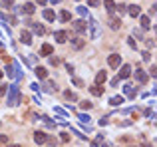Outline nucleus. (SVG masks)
<instances>
[{
    "mask_svg": "<svg viewBox=\"0 0 157 147\" xmlns=\"http://www.w3.org/2000/svg\"><path fill=\"white\" fill-rule=\"evenodd\" d=\"M20 103V90H18V86L16 84H12L10 88H8V105H18Z\"/></svg>",
    "mask_w": 157,
    "mask_h": 147,
    "instance_id": "f257e3e1",
    "label": "nucleus"
},
{
    "mask_svg": "<svg viewBox=\"0 0 157 147\" xmlns=\"http://www.w3.org/2000/svg\"><path fill=\"white\" fill-rule=\"evenodd\" d=\"M101 36V28H100V24L96 22V20H91L90 22V38L91 40H98Z\"/></svg>",
    "mask_w": 157,
    "mask_h": 147,
    "instance_id": "f03ea898",
    "label": "nucleus"
},
{
    "mask_svg": "<svg viewBox=\"0 0 157 147\" xmlns=\"http://www.w3.org/2000/svg\"><path fill=\"white\" fill-rule=\"evenodd\" d=\"M107 64H110V68H119V64H121V56H119V54H112V56L107 58Z\"/></svg>",
    "mask_w": 157,
    "mask_h": 147,
    "instance_id": "7ed1b4c3",
    "label": "nucleus"
},
{
    "mask_svg": "<svg viewBox=\"0 0 157 147\" xmlns=\"http://www.w3.org/2000/svg\"><path fill=\"white\" fill-rule=\"evenodd\" d=\"M129 76H131V66L124 64V66H121V70H119V76H117V78H119V79H127Z\"/></svg>",
    "mask_w": 157,
    "mask_h": 147,
    "instance_id": "20e7f679",
    "label": "nucleus"
},
{
    "mask_svg": "<svg viewBox=\"0 0 157 147\" xmlns=\"http://www.w3.org/2000/svg\"><path fill=\"white\" fill-rule=\"evenodd\" d=\"M72 24H74V30L80 32V34H84V32L88 30V24L84 22V20H76V22H72Z\"/></svg>",
    "mask_w": 157,
    "mask_h": 147,
    "instance_id": "39448f33",
    "label": "nucleus"
},
{
    "mask_svg": "<svg viewBox=\"0 0 157 147\" xmlns=\"http://www.w3.org/2000/svg\"><path fill=\"white\" fill-rule=\"evenodd\" d=\"M124 93L127 95V98H131V100L137 95V91H135V88L131 86V84H125V86H124Z\"/></svg>",
    "mask_w": 157,
    "mask_h": 147,
    "instance_id": "423d86ee",
    "label": "nucleus"
},
{
    "mask_svg": "<svg viewBox=\"0 0 157 147\" xmlns=\"http://www.w3.org/2000/svg\"><path fill=\"white\" fill-rule=\"evenodd\" d=\"M135 79H137L139 84H145V82H147V74L141 68H137V70H135Z\"/></svg>",
    "mask_w": 157,
    "mask_h": 147,
    "instance_id": "0eeeda50",
    "label": "nucleus"
},
{
    "mask_svg": "<svg viewBox=\"0 0 157 147\" xmlns=\"http://www.w3.org/2000/svg\"><path fill=\"white\" fill-rule=\"evenodd\" d=\"M34 141L42 145V143H46V141H48V135H46L44 131H36V133H34Z\"/></svg>",
    "mask_w": 157,
    "mask_h": 147,
    "instance_id": "6e6552de",
    "label": "nucleus"
},
{
    "mask_svg": "<svg viewBox=\"0 0 157 147\" xmlns=\"http://www.w3.org/2000/svg\"><path fill=\"white\" fill-rule=\"evenodd\" d=\"M54 38H56L58 44H64V42L68 40V32H64V30H58L56 34H54Z\"/></svg>",
    "mask_w": 157,
    "mask_h": 147,
    "instance_id": "1a4fd4ad",
    "label": "nucleus"
},
{
    "mask_svg": "<svg viewBox=\"0 0 157 147\" xmlns=\"http://www.w3.org/2000/svg\"><path fill=\"white\" fill-rule=\"evenodd\" d=\"M20 42L26 44V46L32 44V36H30V32H22V34H20Z\"/></svg>",
    "mask_w": 157,
    "mask_h": 147,
    "instance_id": "9d476101",
    "label": "nucleus"
},
{
    "mask_svg": "<svg viewBox=\"0 0 157 147\" xmlns=\"http://www.w3.org/2000/svg\"><path fill=\"white\" fill-rule=\"evenodd\" d=\"M52 52H54V48H52L50 44H44L42 50H40V56H52Z\"/></svg>",
    "mask_w": 157,
    "mask_h": 147,
    "instance_id": "9b49d317",
    "label": "nucleus"
},
{
    "mask_svg": "<svg viewBox=\"0 0 157 147\" xmlns=\"http://www.w3.org/2000/svg\"><path fill=\"white\" fill-rule=\"evenodd\" d=\"M124 102H125L124 95H113L112 100H110V105H121Z\"/></svg>",
    "mask_w": 157,
    "mask_h": 147,
    "instance_id": "f8f14e48",
    "label": "nucleus"
},
{
    "mask_svg": "<svg viewBox=\"0 0 157 147\" xmlns=\"http://www.w3.org/2000/svg\"><path fill=\"white\" fill-rule=\"evenodd\" d=\"M90 91H91V93H94V95H98V98H100V95H103V88H101L100 84H96V86H91V88H90Z\"/></svg>",
    "mask_w": 157,
    "mask_h": 147,
    "instance_id": "ddd939ff",
    "label": "nucleus"
},
{
    "mask_svg": "<svg viewBox=\"0 0 157 147\" xmlns=\"http://www.w3.org/2000/svg\"><path fill=\"white\" fill-rule=\"evenodd\" d=\"M127 12H129V16H133V18H135V16H139V14H141V8L133 4V6H127Z\"/></svg>",
    "mask_w": 157,
    "mask_h": 147,
    "instance_id": "4468645a",
    "label": "nucleus"
},
{
    "mask_svg": "<svg viewBox=\"0 0 157 147\" xmlns=\"http://www.w3.org/2000/svg\"><path fill=\"white\" fill-rule=\"evenodd\" d=\"M12 68H14V74H16V79H20L24 76V72H22V68H20V64H18V62H14V64H12Z\"/></svg>",
    "mask_w": 157,
    "mask_h": 147,
    "instance_id": "2eb2a0df",
    "label": "nucleus"
},
{
    "mask_svg": "<svg viewBox=\"0 0 157 147\" xmlns=\"http://www.w3.org/2000/svg\"><path fill=\"white\" fill-rule=\"evenodd\" d=\"M103 6H105V10L110 14H113V10H115V2L113 0H103Z\"/></svg>",
    "mask_w": 157,
    "mask_h": 147,
    "instance_id": "dca6fc26",
    "label": "nucleus"
},
{
    "mask_svg": "<svg viewBox=\"0 0 157 147\" xmlns=\"http://www.w3.org/2000/svg\"><path fill=\"white\" fill-rule=\"evenodd\" d=\"M105 79H107V74L105 72H98V76H96V84H105Z\"/></svg>",
    "mask_w": 157,
    "mask_h": 147,
    "instance_id": "f3484780",
    "label": "nucleus"
},
{
    "mask_svg": "<svg viewBox=\"0 0 157 147\" xmlns=\"http://www.w3.org/2000/svg\"><path fill=\"white\" fill-rule=\"evenodd\" d=\"M54 88H56V84H54L52 79H48V82L44 84V91H46V93H52V91H54Z\"/></svg>",
    "mask_w": 157,
    "mask_h": 147,
    "instance_id": "a211bd4d",
    "label": "nucleus"
},
{
    "mask_svg": "<svg viewBox=\"0 0 157 147\" xmlns=\"http://www.w3.org/2000/svg\"><path fill=\"white\" fill-rule=\"evenodd\" d=\"M36 76H38L40 79H46L48 78V70L46 68H36Z\"/></svg>",
    "mask_w": 157,
    "mask_h": 147,
    "instance_id": "6ab92c4d",
    "label": "nucleus"
},
{
    "mask_svg": "<svg viewBox=\"0 0 157 147\" xmlns=\"http://www.w3.org/2000/svg\"><path fill=\"white\" fill-rule=\"evenodd\" d=\"M60 20H62V22H70V20H72V14L68 10H62L60 12Z\"/></svg>",
    "mask_w": 157,
    "mask_h": 147,
    "instance_id": "aec40b11",
    "label": "nucleus"
},
{
    "mask_svg": "<svg viewBox=\"0 0 157 147\" xmlns=\"http://www.w3.org/2000/svg\"><path fill=\"white\" fill-rule=\"evenodd\" d=\"M78 119H80L84 125H90V119H91V117H90V115H86V113H78Z\"/></svg>",
    "mask_w": 157,
    "mask_h": 147,
    "instance_id": "412c9836",
    "label": "nucleus"
},
{
    "mask_svg": "<svg viewBox=\"0 0 157 147\" xmlns=\"http://www.w3.org/2000/svg\"><path fill=\"white\" fill-rule=\"evenodd\" d=\"M151 26V20H149V16H141V28L143 30H147Z\"/></svg>",
    "mask_w": 157,
    "mask_h": 147,
    "instance_id": "4be33fe9",
    "label": "nucleus"
},
{
    "mask_svg": "<svg viewBox=\"0 0 157 147\" xmlns=\"http://www.w3.org/2000/svg\"><path fill=\"white\" fill-rule=\"evenodd\" d=\"M72 46H74L76 50H80V48H84V40H82V38H74V40H72Z\"/></svg>",
    "mask_w": 157,
    "mask_h": 147,
    "instance_id": "5701e85b",
    "label": "nucleus"
},
{
    "mask_svg": "<svg viewBox=\"0 0 157 147\" xmlns=\"http://www.w3.org/2000/svg\"><path fill=\"white\" fill-rule=\"evenodd\" d=\"M32 30L36 32V34H40V36H44V26H40V24H32Z\"/></svg>",
    "mask_w": 157,
    "mask_h": 147,
    "instance_id": "b1692460",
    "label": "nucleus"
},
{
    "mask_svg": "<svg viewBox=\"0 0 157 147\" xmlns=\"http://www.w3.org/2000/svg\"><path fill=\"white\" fill-rule=\"evenodd\" d=\"M44 18L48 20V22H52V20L56 18V14H54V10H44Z\"/></svg>",
    "mask_w": 157,
    "mask_h": 147,
    "instance_id": "393cba45",
    "label": "nucleus"
},
{
    "mask_svg": "<svg viewBox=\"0 0 157 147\" xmlns=\"http://www.w3.org/2000/svg\"><path fill=\"white\" fill-rule=\"evenodd\" d=\"M110 26H112L113 30H117V28L121 26V20H117V18H112V22H110Z\"/></svg>",
    "mask_w": 157,
    "mask_h": 147,
    "instance_id": "a878e982",
    "label": "nucleus"
},
{
    "mask_svg": "<svg viewBox=\"0 0 157 147\" xmlns=\"http://www.w3.org/2000/svg\"><path fill=\"white\" fill-rule=\"evenodd\" d=\"M6 74H8L10 79H16V74H14V68H12V66H6Z\"/></svg>",
    "mask_w": 157,
    "mask_h": 147,
    "instance_id": "bb28decb",
    "label": "nucleus"
},
{
    "mask_svg": "<svg viewBox=\"0 0 157 147\" xmlns=\"http://www.w3.org/2000/svg\"><path fill=\"white\" fill-rule=\"evenodd\" d=\"M34 10H36V8H34V4H30V2L24 6V12H26V14H34Z\"/></svg>",
    "mask_w": 157,
    "mask_h": 147,
    "instance_id": "cd10ccee",
    "label": "nucleus"
},
{
    "mask_svg": "<svg viewBox=\"0 0 157 147\" xmlns=\"http://www.w3.org/2000/svg\"><path fill=\"white\" fill-rule=\"evenodd\" d=\"M64 95H66V100H70V102H76V100H78V95H76V93H72V91H66Z\"/></svg>",
    "mask_w": 157,
    "mask_h": 147,
    "instance_id": "c85d7f7f",
    "label": "nucleus"
},
{
    "mask_svg": "<svg viewBox=\"0 0 157 147\" xmlns=\"http://www.w3.org/2000/svg\"><path fill=\"white\" fill-rule=\"evenodd\" d=\"M78 12H80V16H84V18H88V10H86L84 6H78Z\"/></svg>",
    "mask_w": 157,
    "mask_h": 147,
    "instance_id": "c756f323",
    "label": "nucleus"
},
{
    "mask_svg": "<svg viewBox=\"0 0 157 147\" xmlns=\"http://www.w3.org/2000/svg\"><path fill=\"white\" fill-rule=\"evenodd\" d=\"M115 8H117L119 14H125V12H127V6H125V4H119V6H115Z\"/></svg>",
    "mask_w": 157,
    "mask_h": 147,
    "instance_id": "7c9ffc66",
    "label": "nucleus"
},
{
    "mask_svg": "<svg viewBox=\"0 0 157 147\" xmlns=\"http://www.w3.org/2000/svg\"><path fill=\"white\" fill-rule=\"evenodd\" d=\"M50 64H52V66H58V64H60V58H50Z\"/></svg>",
    "mask_w": 157,
    "mask_h": 147,
    "instance_id": "2f4dec72",
    "label": "nucleus"
},
{
    "mask_svg": "<svg viewBox=\"0 0 157 147\" xmlns=\"http://www.w3.org/2000/svg\"><path fill=\"white\" fill-rule=\"evenodd\" d=\"M2 6H4V8H10V6H12V0H2Z\"/></svg>",
    "mask_w": 157,
    "mask_h": 147,
    "instance_id": "473e14b6",
    "label": "nucleus"
},
{
    "mask_svg": "<svg viewBox=\"0 0 157 147\" xmlns=\"http://www.w3.org/2000/svg\"><path fill=\"white\" fill-rule=\"evenodd\" d=\"M72 82H74L76 86H84V82H82V79H80V78H72Z\"/></svg>",
    "mask_w": 157,
    "mask_h": 147,
    "instance_id": "72a5a7b5",
    "label": "nucleus"
},
{
    "mask_svg": "<svg viewBox=\"0 0 157 147\" xmlns=\"http://www.w3.org/2000/svg\"><path fill=\"white\" fill-rule=\"evenodd\" d=\"M54 111L60 113V115H66V109H62V107H54Z\"/></svg>",
    "mask_w": 157,
    "mask_h": 147,
    "instance_id": "f704fd0d",
    "label": "nucleus"
},
{
    "mask_svg": "<svg viewBox=\"0 0 157 147\" xmlns=\"http://www.w3.org/2000/svg\"><path fill=\"white\" fill-rule=\"evenodd\" d=\"M82 107H84V109H90L91 103H90V102H82Z\"/></svg>",
    "mask_w": 157,
    "mask_h": 147,
    "instance_id": "c9c22d12",
    "label": "nucleus"
},
{
    "mask_svg": "<svg viewBox=\"0 0 157 147\" xmlns=\"http://www.w3.org/2000/svg\"><path fill=\"white\" fill-rule=\"evenodd\" d=\"M141 56H143V60H145V62H149V60H151V56H149V52H143Z\"/></svg>",
    "mask_w": 157,
    "mask_h": 147,
    "instance_id": "e433bc0d",
    "label": "nucleus"
},
{
    "mask_svg": "<svg viewBox=\"0 0 157 147\" xmlns=\"http://www.w3.org/2000/svg\"><path fill=\"white\" fill-rule=\"evenodd\" d=\"M88 4H90V6H98V4H100V0H88Z\"/></svg>",
    "mask_w": 157,
    "mask_h": 147,
    "instance_id": "4c0bfd02",
    "label": "nucleus"
},
{
    "mask_svg": "<svg viewBox=\"0 0 157 147\" xmlns=\"http://www.w3.org/2000/svg\"><path fill=\"white\" fill-rule=\"evenodd\" d=\"M105 123H107V117H101V119H100V125H101V127H103V125H105Z\"/></svg>",
    "mask_w": 157,
    "mask_h": 147,
    "instance_id": "58836bf2",
    "label": "nucleus"
},
{
    "mask_svg": "<svg viewBox=\"0 0 157 147\" xmlns=\"http://www.w3.org/2000/svg\"><path fill=\"white\" fill-rule=\"evenodd\" d=\"M66 70L70 72V74H72V72H74V66H72V64H66Z\"/></svg>",
    "mask_w": 157,
    "mask_h": 147,
    "instance_id": "ea45409f",
    "label": "nucleus"
},
{
    "mask_svg": "<svg viewBox=\"0 0 157 147\" xmlns=\"http://www.w3.org/2000/svg\"><path fill=\"white\" fill-rule=\"evenodd\" d=\"M133 36H137V38H141L143 34H141V30H133Z\"/></svg>",
    "mask_w": 157,
    "mask_h": 147,
    "instance_id": "a19ab883",
    "label": "nucleus"
},
{
    "mask_svg": "<svg viewBox=\"0 0 157 147\" xmlns=\"http://www.w3.org/2000/svg\"><path fill=\"white\" fill-rule=\"evenodd\" d=\"M6 141H8V137H6V135H0V143H6Z\"/></svg>",
    "mask_w": 157,
    "mask_h": 147,
    "instance_id": "79ce46f5",
    "label": "nucleus"
},
{
    "mask_svg": "<svg viewBox=\"0 0 157 147\" xmlns=\"http://www.w3.org/2000/svg\"><path fill=\"white\" fill-rule=\"evenodd\" d=\"M6 93V86H0V95H4Z\"/></svg>",
    "mask_w": 157,
    "mask_h": 147,
    "instance_id": "37998d69",
    "label": "nucleus"
},
{
    "mask_svg": "<svg viewBox=\"0 0 157 147\" xmlns=\"http://www.w3.org/2000/svg\"><path fill=\"white\" fill-rule=\"evenodd\" d=\"M91 147H100V143H98V141H94V143H91Z\"/></svg>",
    "mask_w": 157,
    "mask_h": 147,
    "instance_id": "c03bdc74",
    "label": "nucleus"
},
{
    "mask_svg": "<svg viewBox=\"0 0 157 147\" xmlns=\"http://www.w3.org/2000/svg\"><path fill=\"white\" fill-rule=\"evenodd\" d=\"M141 147H151V145H149V143H147V141H143V145H141Z\"/></svg>",
    "mask_w": 157,
    "mask_h": 147,
    "instance_id": "a18cd8bd",
    "label": "nucleus"
},
{
    "mask_svg": "<svg viewBox=\"0 0 157 147\" xmlns=\"http://www.w3.org/2000/svg\"><path fill=\"white\" fill-rule=\"evenodd\" d=\"M46 2H48V0H38V4H46Z\"/></svg>",
    "mask_w": 157,
    "mask_h": 147,
    "instance_id": "49530a36",
    "label": "nucleus"
},
{
    "mask_svg": "<svg viewBox=\"0 0 157 147\" xmlns=\"http://www.w3.org/2000/svg\"><path fill=\"white\" fill-rule=\"evenodd\" d=\"M58 2H62V0H52V4H58Z\"/></svg>",
    "mask_w": 157,
    "mask_h": 147,
    "instance_id": "de8ad7c7",
    "label": "nucleus"
},
{
    "mask_svg": "<svg viewBox=\"0 0 157 147\" xmlns=\"http://www.w3.org/2000/svg\"><path fill=\"white\" fill-rule=\"evenodd\" d=\"M103 147H112V145H110V143H105V145H103Z\"/></svg>",
    "mask_w": 157,
    "mask_h": 147,
    "instance_id": "09e8293b",
    "label": "nucleus"
},
{
    "mask_svg": "<svg viewBox=\"0 0 157 147\" xmlns=\"http://www.w3.org/2000/svg\"><path fill=\"white\" fill-rule=\"evenodd\" d=\"M10 147H20V145H10Z\"/></svg>",
    "mask_w": 157,
    "mask_h": 147,
    "instance_id": "8fccbe9b",
    "label": "nucleus"
},
{
    "mask_svg": "<svg viewBox=\"0 0 157 147\" xmlns=\"http://www.w3.org/2000/svg\"><path fill=\"white\" fill-rule=\"evenodd\" d=\"M0 78H2V72H0Z\"/></svg>",
    "mask_w": 157,
    "mask_h": 147,
    "instance_id": "3c124183",
    "label": "nucleus"
}]
</instances>
